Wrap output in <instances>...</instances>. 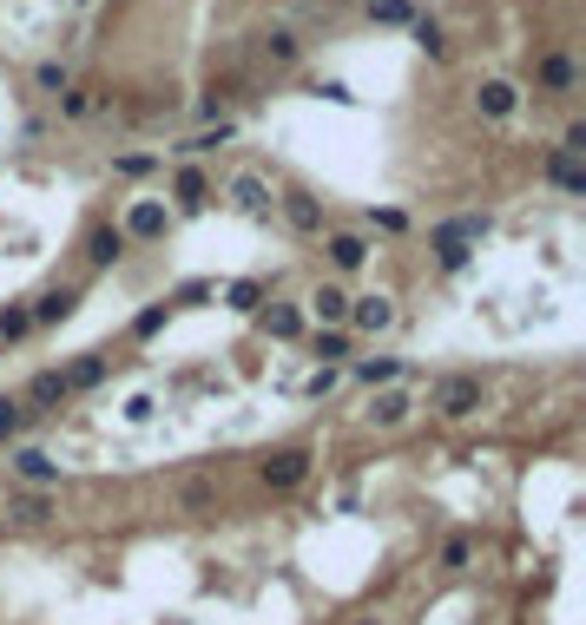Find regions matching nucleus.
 I'll return each mask as SVG.
<instances>
[{
	"instance_id": "nucleus-1",
	"label": "nucleus",
	"mask_w": 586,
	"mask_h": 625,
	"mask_svg": "<svg viewBox=\"0 0 586 625\" xmlns=\"http://www.w3.org/2000/svg\"><path fill=\"white\" fill-rule=\"evenodd\" d=\"M475 408H481V382L475 375H448L442 389H435V415H442V422H468Z\"/></svg>"
},
{
	"instance_id": "nucleus-2",
	"label": "nucleus",
	"mask_w": 586,
	"mask_h": 625,
	"mask_svg": "<svg viewBox=\"0 0 586 625\" xmlns=\"http://www.w3.org/2000/svg\"><path fill=\"white\" fill-rule=\"evenodd\" d=\"M475 112L481 119H514V112H521V86H514V79H481L475 86Z\"/></svg>"
},
{
	"instance_id": "nucleus-3",
	"label": "nucleus",
	"mask_w": 586,
	"mask_h": 625,
	"mask_svg": "<svg viewBox=\"0 0 586 625\" xmlns=\"http://www.w3.org/2000/svg\"><path fill=\"white\" fill-rule=\"evenodd\" d=\"M14 474H20L27 487H47V494L60 487V461H53L47 448H14Z\"/></svg>"
},
{
	"instance_id": "nucleus-4",
	"label": "nucleus",
	"mask_w": 586,
	"mask_h": 625,
	"mask_svg": "<svg viewBox=\"0 0 586 625\" xmlns=\"http://www.w3.org/2000/svg\"><path fill=\"white\" fill-rule=\"evenodd\" d=\"M257 474H264V487H297L310 474V448H277Z\"/></svg>"
},
{
	"instance_id": "nucleus-5",
	"label": "nucleus",
	"mask_w": 586,
	"mask_h": 625,
	"mask_svg": "<svg viewBox=\"0 0 586 625\" xmlns=\"http://www.w3.org/2000/svg\"><path fill=\"white\" fill-rule=\"evenodd\" d=\"M119 257H126V231H119V224H93V231H86V264L112 270Z\"/></svg>"
},
{
	"instance_id": "nucleus-6",
	"label": "nucleus",
	"mask_w": 586,
	"mask_h": 625,
	"mask_svg": "<svg viewBox=\"0 0 586 625\" xmlns=\"http://www.w3.org/2000/svg\"><path fill=\"white\" fill-rule=\"evenodd\" d=\"M119 231H126V237H165V231H172V211H165L159 198H139L126 211V224H119Z\"/></svg>"
},
{
	"instance_id": "nucleus-7",
	"label": "nucleus",
	"mask_w": 586,
	"mask_h": 625,
	"mask_svg": "<svg viewBox=\"0 0 586 625\" xmlns=\"http://www.w3.org/2000/svg\"><path fill=\"white\" fill-rule=\"evenodd\" d=\"M284 218L297 237H323V198H310V191H284Z\"/></svg>"
},
{
	"instance_id": "nucleus-8",
	"label": "nucleus",
	"mask_w": 586,
	"mask_h": 625,
	"mask_svg": "<svg viewBox=\"0 0 586 625\" xmlns=\"http://www.w3.org/2000/svg\"><path fill=\"white\" fill-rule=\"evenodd\" d=\"M310 316H317L323 329H343L349 323V290L343 283H317V290H310Z\"/></svg>"
},
{
	"instance_id": "nucleus-9",
	"label": "nucleus",
	"mask_w": 586,
	"mask_h": 625,
	"mask_svg": "<svg viewBox=\"0 0 586 625\" xmlns=\"http://www.w3.org/2000/svg\"><path fill=\"white\" fill-rule=\"evenodd\" d=\"M323 250H330V270H343V277L369 264V237L363 231H330V244H323Z\"/></svg>"
},
{
	"instance_id": "nucleus-10",
	"label": "nucleus",
	"mask_w": 586,
	"mask_h": 625,
	"mask_svg": "<svg viewBox=\"0 0 586 625\" xmlns=\"http://www.w3.org/2000/svg\"><path fill=\"white\" fill-rule=\"evenodd\" d=\"M349 323L363 329V336H382V329L396 323V303L389 297H349Z\"/></svg>"
},
{
	"instance_id": "nucleus-11",
	"label": "nucleus",
	"mask_w": 586,
	"mask_h": 625,
	"mask_svg": "<svg viewBox=\"0 0 586 625\" xmlns=\"http://www.w3.org/2000/svg\"><path fill=\"white\" fill-rule=\"evenodd\" d=\"M540 86H547V93H573V86H580V66H573L567 47L540 53Z\"/></svg>"
},
{
	"instance_id": "nucleus-12",
	"label": "nucleus",
	"mask_w": 586,
	"mask_h": 625,
	"mask_svg": "<svg viewBox=\"0 0 586 625\" xmlns=\"http://www.w3.org/2000/svg\"><path fill=\"white\" fill-rule=\"evenodd\" d=\"M547 185H560L567 198H586V165L567 152H547Z\"/></svg>"
},
{
	"instance_id": "nucleus-13",
	"label": "nucleus",
	"mask_w": 586,
	"mask_h": 625,
	"mask_svg": "<svg viewBox=\"0 0 586 625\" xmlns=\"http://www.w3.org/2000/svg\"><path fill=\"white\" fill-rule=\"evenodd\" d=\"M172 198H178V211H205L211 204V178L198 172V165H185V172L172 178Z\"/></svg>"
},
{
	"instance_id": "nucleus-14",
	"label": "nucleus",
	"mask_w": 586,
	"mask_h": 625,
	"mask_svg": "<svg viewBox=\"0 0 586 625\" xmlns=\"http://www.w3.org/2000/svg\"><path fill=\"white\" fill-rule=\"evenodd\" d=\"M409 389H382L376 395V402H369V422H376V428H402V422H409Z\"/></svg>"
},
{
	"instance_id": "nucleus-15",
	"label": "nucleus",
	"mask_w": 586,
	"mask_h": 625,
	"mask_svg": "<svg viewBox=\"0 0 586 625\" xmlns=\"http://www.w3.org/2000/svg\"><path fill=\"white\" fill-rule=\"evenodd\" d=\"M231 198H238V211H251V218H270V185L257 172L231 178Z\"/></svg>"
},
{
	"instance_id": "nucleus-16",
	"label": "nucleus",
	"mask_w": 586,
	"mask_h": 625,
	"mask_svg": "<svg viewBox=\"0 0 586 625\" xmlns=\"http://www.w3.org/2000/svg\"><path fill=\"white\" fill-rule=\"evenodd\" d=\"M47 514H53V494H47V487H33V494L7 500V520H20V527H40Z\"/></svg>"
},
{
	"instance_id": "nucleus-17",
	"label": "nucleus",
	"mask_w": 586,
	"mask_h": 625,
	"mask_svg": "<svg viewBox=\"0 0 586 625\" xmlns=\"http://www.w3.org/2000/svg\"><path fill=\"white\" fill-rule=\"evenodd\" d=\"M73 310H80V290H47V297L33 303L27 316H33V329H40V323H66Z\"/></svg>"
},
{
	"instance_id": "nucleus-18",
	"label": "nucleus",
	"mask_w": 586,
	"mask_h": 625,
	"mask_svg": "<svg viewBox=\"0 0 586 625\" xmlns=\"http://www.w3.org/2000/svg\"><path fill=\"white\" fill-rule=\"evenodd\" d=\"M257 53H264V60H270V66H297V53H303V40H297V33H290V27H270V33H264V40H257Z\"/></svg>"
},
{
	"instance_id": "nucleus-19",
	"label": "nucleus",
	"mask_w": 586,
	"mask_h": 625,
	"mask_svg": "<svg viewBox=\"0 0 586 625\" xmlns=\"http://www.w3.org/2000/svg\"><path fill=\"white\" fill-rule=\"evenodd\" d=\"M428 244H435V264H442V270H468V257H475V244H468V237H448L442 224H435Z\"/></svg>"
},
{
	"instance_id": "nucleus-20",
	"label": "nucleus",
	"mask_w": 586,
	"mask_h": 625,
	"mask_svg": "<svg viewBox=\"0 0 586 625\" xmlns=\"http://www.w3.org/2000/svg\"><path fill=\"white\" fill-rule=\"evenodd\" d=\"M27 402H33V408H60V402H66V375H60V369H40V375L27 382Z\"/></svg>"
},
{
	"instance_id": "nucleus-21",
	"label": "nucleus",
	"mask_w": 586,
	"mask_h": 625,
	"mask_svg": "<svg viewBox=\"0 0 586 625\" xmlns=\"http://www.w3.org/2000/svg\"><path fill=\"white\" fill-rule=\"evenodd\" d=\"M396 375H402L396 356H369V362H356V382H363V389H396Z\"/></svg>"
},
{
	"instance_id": "nucleus-22",
	"label": "nucleus",
	"mask_w": 586,
	"mask_h": 625,
	"mask_svg": "<svg viewBox=\"0 0 586 625\" xmlns=\"http://www.w3.org/2000/svg\"><path fill=\"white\" fill-rule=\"evenodd\" d=\"M409 40L428 53V60H448V33L435 27V20H422V14H415V20H409Z\"/></svg>"
},
{
	"instance_id": "nucleus-23",
	"label": "nucleus",
	"mask_w": 586,
	"mask_h": 625,
	"mask_svg": "<svg viewBox=\"0 0 586 625\" xmlns=\"http://www.w3.org/2000/svg\"><path fill=\"white\" fill-rule=\"evenodd\" d=\"M60 375H66V395H73V389H93V382H106V356L93 349V356H80L73 369H60Z\"/></svg>"
},
{
	"instance_id": "nucleus-24",
	"label": "nucleus",
	"mask_w": 586,
	"mask_h": 625,
	"mask_svg": "<svg viewBox=\"0 0 586 625\" xmlns=\"http://www.w3.org/2000/svg\"><path fill=\"white\" fill-rule=\"evenodd\" d=\"M224 303H231V310H238V316H251L257 303H264V283H257V277H238V283H231V290H224Z\"/></svg>"
},
{
	"instance_id": "nucleus-25",
	"label": "nucleus",
	"mask_w": 586,
	"mask_h": 625,
	"mask_svg": "<svg viewBox=\"0 0 586 625\" xmlns=\"http://www.w3.org/2000/svg\"><path fill=\"white\" fill-rule=\"evenodd\" d=\"M231 132H238V125H231V119H218V125H211V132H198V139H185V145H178V152H185V158H198V152H218V145L231 139Z\"/></svg>"
},
{
	"instance_id": "nucleus-26",
	"label": "nucleus",
	"mask_w": 586,
	"mask_h": 625,
	"mask_svg": "<svg viewBox=\"0 0 586 625\" xmlns=\"http://www.w3.org/2000/svg\"><path fill=\"white\" fill-rule=\"evenodd\" d=\"M317 356H323V369H336L349 356V329H317Z\"/></svg>"
},
{
	"instance_id": "nucleus-27",
	"label": "nucleus",
	"mask_w": 586,
	"mask_h": 625,
	"mask_svg": "<svg viewBox=\"0 0 586 625\" xmlns=\"http://www.w3.org/2000/svg\"><path fill=\"white\" fill-rule=\"evenodd\" d=\"M27 428V402H14V395H0V448Z\"/></svg>"
},
{
	"instance_id": "nucleus-28",
	"label": "nucleus",
	"mask_w": 586,
	"mask_h": 625,
	"mask_svg": "<svg viewBox=\"0 0 586 625\" xmlns=\"http://www.w3.org/2000/svg\"><path fill=\"white\" fill-rule=\"evenodd\" d=\"M27 329H33L27 303H7V310H0V343H20V336H27Z\"/></svg>"
},
{
	"instance_id": "nucleus-29",
	"label": "nucleus",
	"mask_w": 586,
	"mask_h": 625,
	"mask_svg": "<svg viewBox=\"0 0 586 625\" xmlns=\"http://www.w3.org/2000/svg\"><path fill=\"white\" fill-rule=\"evenodd\" d=\"M264 329H270V336H297V329H303L297 303H277V310H264Z\"/></svg>"
},
{
	"instance_id": "nucleus-30",
	"label": "nucleus",
	"mask_w": 586,
	"mask_h": 625,
	"mask_svg": "<svg viewBox=\"0 0 586 625\" xmlns=\"http://www.w3.org/2000/svg\"><path fill=\"white\" fill-rule=\"evenodd\" d=\"M369 14H376L382 27H409V20H415V7H409V0H369Z\"/></svg>"
},
{
	"instance_id": "nucleus-31",
	"label": "nucleus",
	"mask_w": 586,
	"mask_h": 625,
	"mask_svg": "<svg viewBox=\"0 0 586 625\" xmlns=\"http://www.w3.org/2000/svg\"><path fill=\"white\" fill-rule=\"evenodd\" d=\"M33 86H40V93H66L73 79H66V66H60V60H40V66H33Z\"/></svg>"
},
{
	"instance_id": "nucleus-32",
	"label": "nucleus",
	"mask_w": 586,
	"mask_h": 625,
	"mask_svg": "<svg viewBox=\"0 0 586 625\" xmlns=\"http://www.w3.org/2000/svg\"><path fill=\"white\" fill-rule=\"evenodd\" d=\"M165 323H172V303H152V310H145L139 323H132V336H159Z\"/></svg>"
},
{
	"instance_id": "nucleus-33",
	"label": "nucleus",
	"mask_w": 586,
	"mask_h": 625,
	"mask_svg": "<svg viewBox=\"0 0 586 625\" xmlns=\"http://www.w3.org/2000/svg\"><path fill=\"white\" fill-rule=\"evenodd\" d=\"M60 112H66V119H86V112H93V93H86V86H66V93H60Z\"/></svg>"
},
{
	"instance_id": "nucleus-34",
	"label": "nucleus",
	"mask_w": 586,
	"mask_h": 625,
	"mask_svg": "<svg viewBox=\"0 0 586 625\" xmlns=\"http://www.w3.org/2000/svg\"><path fill=\"white\" fill-rule=\"evenodd\" d=\"M468 560H475V547H468V533H455V540L442 547V566H448V573H461Z\"/></svg>"
},
{
	"instance_id": "nucleus-35",
	"label": "nucleus",
	"mask_w": 586,
	"mask_h": 625,
	"mask_svg": "<svg viewBox=\"0 0 586 625\" xmlns=\"http://www.w3.org/2000/svg\"><path fill=\"white\" fill-rule=\"evenodd\" d=\"M152 165H159V158H152V152H126V158H119V165H112V172H119V178H145V172H152Z\"/></svg>"
},
{
	"instance_id": "nucleus-36",
	"label": "nucleus",
	"mask_w": 586,
	"mask_h": 625,
	"mask_svg": "<svg viewBox=\"0 0 586 625\" xmlns=\"http://www.w3.org/2000/svg\"><path fill=\"white\" fill-rule=\"evenodd\" d=\"M310 93H317V99H330V106H356V93H349L343 79H317V86H310Z\"/></svg>"
},
{
	"instance_id": "nucleus-37",
	"label": "nucleus",
	"mask_w": 586,
	"mask_h": 625,
	"mask_svg": "<svg viewBox=\"0 0 586 625\" xmlns=\"http://www.w3.org/2000/svg\"><path fill=\"white\" fill-rule=\"evenodd\" d=\"M554 152H567V158H586V125H580V119H573L567 132H560V145H554Z\"/></svg>"
},
{
	"instance_id": "nucleus-38",
	"label": "nucleus",
	"mask_w": 586,
	"mask_h": 625,
	"mask_svg": "<svg viewBox=\"0 0 586 625\" xmlns=\"http://www.w3.org/2000/svg\"><path fill=\"white\" fill-rule=\"evenodd\" d=\"M205 297H211V283H205V277H191V283H178V297H172V303H205Z\"/></svg>"
},
{
	"instance_id": "nucleus-39",
	"label": "nucleus",
	"mask_w": 586,
	"mask_h": 625,
	"mask_svg": "<svg viewBox=\"0 0 586 625\" xmlns=\"http://www.w3.org/2000/svg\"><path fill=\"white\" fill-rule=\"evenodd\" d=\"M330 389H336V369H317L310 382H303V395H330Z\"/></svg>"
},
{
	"instance_id": "nucleus-40",
	"label": "nucleus",
	"mask_w": 586,
	"mask_h": 625,
	"mask_svg": "<svg viewBox=\"0 0 586 625\" xmlns=\"http://www.w3.org/2000/svg\"><path fill=\"white\" fill-rule=\"evenodd\" d=\"M349 625H389V619H349Z\"/></svg>"
},
{
	"instance_id": "nucleus-41",
	"label": "nucleus",
	"mask_w": 586,
	"mask_h": 625,
	"mask_svg": "<svg viewBox=\"0 0 586 625\" xmlns=\"http://www.w3.org/2000/svg\"><path fill=\"white\" fill-rule=\"evenodd\" d=\"M73 7H86V0H73Z\"/></svg>"
}]
</instances>
